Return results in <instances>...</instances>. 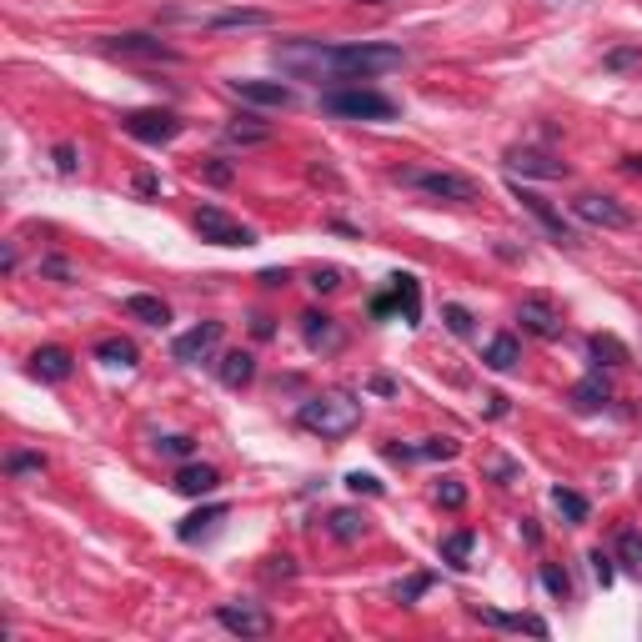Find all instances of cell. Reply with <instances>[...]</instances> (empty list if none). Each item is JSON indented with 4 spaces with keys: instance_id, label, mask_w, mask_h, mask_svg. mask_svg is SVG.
I'll use <instances>...</instances> for the list:
<instances>
[{
    "instance_id": "obj_16",
    "label": "cell",
    "mask_w": 642,
    "mask_h": 642,
    "mask_svg": "<svg viewBox=\"0 0 642 642\" xmlns=\"http://www.w3.org/2000/svg\"><path fill=\"white\" fill-rule=\"evenodd\" d=\"M301 337H306L311 352H337L342 347V332H337V321L327 311H306L301 316Z\"/></svg>"
},
{
    "instance_id": "obj_36",
    "label": "cell",
    "mask_w": 642,
    "mask_h": 642,
    "mask_svg": "<svg viewBox=\"0 0 642 642\" xmlns=\"http://www.w3.org/2000/svg\"><path fill=\"white\" fill-rule=\"evenodd\" d=\"M427 587H432V572H417V577H407V582H397V592H392V597L412 607V602H417V597H422Z\"/></svg>"
},
{
    "instance_id": "obj_2",
    "label": "cell",
    "mask_w": 642,
    "mask_h": 642,
    "mask_svg": "<svg viewBox=\"0 0 642 642\" xmlns=\"http://www.w3.org/2000/svg\"><path fill=\"white\" fill-rule=\"evenodd\" d=\"M296 422L316 437H347L362 427V402L347 397V392H316L296 407Z\"/></svg>"
},
{
    "instance_id": "obj_14",
    "label": "cell",
    "mask_w": 642,
    "mask_h": 642,
    "mask_svg": "<svg viewBox=\"0 0 642 642\" xmlns=\"http://www.w3.org/2000/svg\"><path fill=\"white\" fill-rule=\"evenodd\" d=\"M231 91L246 106H271V111H291L296 106V91L281 86V81H231Z\"/></svg>"
},
{
    "instance_id": "obj_26",
    "label": "cell",
    "mask_w": 642,
    "mask_h": 642,
    "mask_svg": "<svg viewBox=\"0 0 642 642\" xmlns=\"http://www.w3.org/2000/svg\"><path fill=\"white\" fill-rule=\"evenodd\" d=\"M472 552H477V532H472V527H457L452 537H442V562L472 567Z\"/></svg>"
},
{
    "instance_id": "obj_1",
    "label": "cell",
    "mask_w": 642,
    "mask_h": 642,
    "mask_svg": "<svg viewBox=\"0 0 642 642\" xmlns=\"http://www.w3.org/2000/svg\"><path fill=\"white\" fill-rule=\"evenodd\" d=\"M271 61L286 71V76H301V81H367V76H382V71H397L407 66V51L402 46H387V41H352V46H332V41H281L271 51Z\"/></svg>"
},
{
    "instance_id": "obj_52",
    "label": "cell",
    "mask_w": 642,
    "mask_h": 642,
    "mask_svg": "<svg viewBox=\"0 0 642 642\" xmlns=\"http://www.w3.org/2000/svg\"><path fill=\"white\" fill-rule=\"evenodd\" d=\"M622 171H632V176H642V156H627V161H622Z\"/></svg>"
},
{
    "instance_id": "obj_50",
    "label": "cell",
    "mask_w": 642,
    "mask_h": 642,
    "mask_svg": "<svg viewBox=\"0 0 642 642\" xmlns=\"http://www.w3.org/2000/svg\"><path fill=\"white\" fill-rule=\"evenodd\" d=\"M487 417H507V397H487Z\"/></svg>"
},
{
    "instance_id": "obj_9",
    "label": "cell",
    "mask_w": 642,
    "mask_h": 642,
    "mask_svg": "<svg viewBox=\"0 0 642 642\" xmlns=\"http://www.w3.org/2000/svg\"><path fill=\"white\" fill-rule=\"evenodd\" d=\"M512 196L522 201V211H532V216H537V226H542V231H547V236H552L557 246H567V251H577V246H582V241H577V231H572V226L562 221V211H552V206H547V196L527 191L522 181H512Z\"/></svg>"
},
{
    "instance_id": "obj_25",
    "label": "cell",
    "mask_w": 642,
    "mask_h": 642,
    "mask_svg": "<svg viewBox=\"0 0 642 642\" xmlns=\"http://www.w3.org/2000/svg\"><path fill=\"white\" fill-rule=\"evenodd\" d=\"M126 311H131L136 321H146V327H166V321H171L166 301H161V296H151V291H136V296H126Z\"/></svg>"
},
{
    "instance_id": "obj_5",
    "label": "cell",
    "mask_w": 642,
    "mask_h": 642,
    "mask_svg": "<svg viewBox=\"0 0 642 642\" xmlns=\"http://www.w3.org/2000/svg\"><path fill=\"white\" fill-rule=\"evenodd\" d=\"M101 51H106V56H126V61H166V66H176V61H181V51H176V46H166L161 36H146V31L101 36Z\"/></svg>"
},
{
    "instance_id": "obj_29",
    "label": "cell",
    "mask_w": 642,
    "mask_h": 642,
    "mask_svg": "<svg viewBox=\"0 0 642 642\" xmlns=\"http://www.w3.org/2000/svg\"><path fill=\"white\" fill-rule=\"evenodd\" d=\"M552 507H557L567 522H587V517H592L587 497H582V492H572V487H552Z\"/></svg>"
},
{
    "instance_id": "obj_44",
    "label": "cell",
    "mask_w": 642,
    "mask_h": 642,
    "mask_svg": "<svg viewBox=\"0 0 642 642\" xmlns=\"http://www.w3.org/2000/svg\"><path fill=\"white\" fill-rule=\"evenodd\" d=\"M587 562H592V577H597V582L607 587V582H612V557H607V552H592Z\"/></svg>"
},
{
    "instance_id": "obj_37",
    "label": "cell",
    "mask_w": 642,
    "mask_h": 642,
    "mask_svg": "<svg viewBox=\"0 0 642 642\" xmlns=\"http://www.w3.org/2000/svg\"><path fill=\"white\" fill-rule=\"evenodd\" d=\"M51 161H56V171H61V176H76V171H81V151H76L71 141H61V146L51 151Z\"/></svg>"
},
{
    "instance_id": "obj_41",
    "label": "cell",
    "mask_w": 642,
    "mask_h": 642,
    "mask_svg": "<svg viewBox=\"0 0 642 642\" xmlns=\"http://www.w3.org/2000/svg\"><path fill=\"white\" fill-rule=\"evenodd\" d=\"M542 587H547L552 597H567V592H572V582H567V572H562V567H552V562L542 567Z\"/></svg>"
},
{
    "instance_id": "obj_6",
    "label": "cell",
    "mask_w": 642,
    "mask_h": 642,
    "mask_svg": "<svg viewBox=\"0 0 642 642\" xmlns=\"http://www.w3.org/2000/svg\"><path fill=\"white\" fill-rule=\"evenodd\" d=\"M517 321H522V332H532V337H542V342H557L562 337V311L552 306V296H542V291H532V296H522L517 301Z\"/></svg>"
},
{
    "instance_id": "obj_33",
    "label": "cell",
    "mask_w": 642,
    "mask_h": 642,
    "mask_svg": "<svg viewBox=\"0 0 642 642\" xmlns=\"http://www.w3.org/2000/svg\"><path fill=\"white\" fill-rule=\"evenodd\" d=\"M457 452H462L457 437H427V442L417 447V457H427V462H447V457H457Z\"/></svg>"
},
{
    "instance_id": "obj_47",
    "label": "cell",
    "mask_w": 642,
    "mask_h": 642,
    "mask_svg": "<svg viewBox=\"0 0 642 642\" xmlns=\"http://www.w3.org/2000/svg\"><path fill=\"white\" fill-rule=\"evenodd\" d=\"M156 186H161V181H156L151 171H146V176H136V191H141V196H156Z\"/></svg>"
},
{
    "instance_id": "obj_11",
    "label": "cell",
    "mask_w": 642,
    "mask_h": 642,
    "mask_svg": "<svg viewBox=\"0 0 642 642\" xmlns=\"http://www.w3.org/2000/svg\"><path fill=\"white\" fill-rule=\"evenodd\" d=\"M221 337H226L221 321H201V327H191V332H181V337L171 342V357L186 362V367H201V362L221 347Z\"/></svg>"
},
{
    "instance_id": "obj_46",
    "label": "cell",
    "mask_w": 642,
    "mask_h": 642,
    "mask_svg": "<svg viewBox=\"0 0 642 642\" xmlns=\"http://www.w3.org/2000/svg\"><path fill=\"white\" fill-rule=\"evenodd\" d=\"M397 311V291H382V296H372V316H392Z\"/></svg>"
},
{
    "instance_id": "obj_42",
    "label": "cell",
    "mask_w": 642,
    "mask_h": 642,
    "mask_svg": "<svg viewBox=\"0 0 642 642\" xmlns=\"http://www.w3.org/2000/svg\"><path fill=\"white\" fill-rule=\"evenodd\" d=\"M311 286H316V291H337V286H342V266H316V271H311Z\"/></svg>"
},
{
    "instance_id": "obj_39",
    "label": "cell",
    "mask_w": 642,
    "mask_h": 642,
    "mask_svg": "<svg viewBox=\"0 0 642 642\" xmlns=\"http://www.w3.org/2000/svg\"><path fill=\"white\" fill-rule=\"evenodd\" d=\"M41 276H56V281H76V266L66 256H41Z\"/></svg>"
},
{
    "instance_id": "obj_12",
    "label": "cell",
    "mask_w": 642,
    "mask_h": 642,
    "mask_svg": "<svg viewBox=\"0 0 642 642\" xmlns=\"http://www.w3.org/2000/svg\"><path fill=\"white\" fill-rule=\"evenodd\" d=\"M216 622L236 637H266L271 632V612L256 607V602H221L216 607Z\"/></svg>"
},
{
    "instance_id": "obj_49",
    "label": "cell",
    "mask_w": 642,
    "mask_h": 642,
    "mask_svg": "<svg viewBox=\"0 0 642 642\" xmlns=\"http://www.w3.org/2000/svg\"><path fill=\"white\" fill-rule=\"evenodd\" d=\"M372 392H382V397H392V392H397V382H392V377H372Z\"/></svg>"
},
{
    "instance_id": "obj_19",
    "label": "cell",
    "mask_w": 642,
    "mask_h": 642,
    "mask_svg": "<svg viewBox=\"0 0 642 642\" xmlns=\"http://www.w3.org/2000/svg\"><path fill=\"white\" fill-rule=\"evenodd\" d=\"M221 141H226V146H241V151H246V146H266V141H271V126L256 121V116H236V121L221 126Z\"/></svg>"
},
{
    "instance_id": "obj_31",
    "label": "cell",
    "mask_w": 642,
    "mask_h": 642,
    "mask_svg": "<svg viewBox=\"0 0 642 642\" xmlns=\"http://www.w3.org/2000/svg\"><path fill=\"white\" fill-rule=\"evenodd\" d=\"M587 347H592V357H597L602 367H622V362H627V347H622L617 337H602V332H597Z\"/></svg>"
},
{
    "instance_id": "obj_20",
    "label": "cell",
    "mask_w": 642,
    "mask_h": 642,
    "mask_svg": "<svg viewBox=\"0 0 642 642\" xmlns=\"http://www.w3.org/2000/svg\"><path fill=\"white\" fill-rule=\"evenodd\" d=\"M472 617H482L487 627H507V632L547 637V622H542V617H532V612H492V607H472Z\"/></svg>"
},
{
    "instance_id": "obj_43",
    "label": "cell",
    "mask_w": 642,
    "mask_h": 642,
    "mask_svg": "<svg viewBox=\"0 0 642 642\" xmlns=\"http://www.w3.org/2000/svg\"><path fill=\"white\" fill-rule=\"evenodd\" d=\"M442 316H447V327H452L457 337H472V311H467V306H447Z\"/></svg>"
},
{
    "instance_id": "obj_51",
    "label": "cell",
    "mask_w": 642,
    "mask_h": 642,
    "mask_svg": "<svg viewBox=\"0 0 642 642\" xmlns=\"http://www.w3.org/2000/svg\"><path fill=\"white\" fill-rule=\"evenodd\" d=\"M492 477H502V482H507V477H517V467H512V462H492Z\"/></svg>"
},
{
    "instance_id": "obj_3",
    "label": "cell",
    "mask_w": 642,
    "mask_h": 642,
    "mask_svg": "<svg viewBox=\"0 0 642 642\" xmlns=\"http://www.w3.org/2000/svg\"><path fill=\"white\" fill-rule=\"evenodd\" d=\"M321 111H327V116H342V121H392L402 106H397L392 96L372 91V86H337V91L321 96Z\"/></svg>"
},
{
    "instance_id": "obj_38",
    "label": "cell",
    "mask_w": 642,
    "mask_h": 642,
    "mask_svg": "<svg viewBox=\"0 0 642 642\" xmlns=\"http://www.w3.org/2000/svg\"><path fill=\"white\" fill-rule=\"evenodd\" d=\"M6 472H11V477H26V472H46V457H36V452H16V457H6Z\"/></svg>"
},
{
    "instance_id": "obj_8",
    "label": "cell",
    "mask_w": 642,
    "mask_h": 642,
    "mask_svg": "<svg viewBox=\"0 0 642 642\" xmlns=\"http://www.w3.org/2000/svg\"><path fill=\"white\" fill-rule=\"evenodd\" d=\"M572 211H577V221H587V226H602V231H627V226H632V211H627L617 196H597V191H582V196L572 201Z\"/></svg>"
},
{
    "instance_id": "obj_40",
    "label": "cell",
    "mask_w": 642,
    "mask_h": 642,
    "mask_svg": "<svg viewBox=\"0 0 642 642\" xmlns=\"http://www.w3.org/2000/svg\"><path fill=\"white\" fill-rule=\"evenodd\" d=\"M347 487H352L357 497H382V482H377L372 472H347Z\"/></svg>"
},
{
    "instance_id": "obj_7",
    "label": "cell",
    "mask_w": 642,
    "mask_h": 642,
    "mask_svg": "<svg viewBox=\"0 0 642 642\" xmlns=\"http://www.w3.org/2000/svg\"><path fill=\"white\" fill-rule=\"evenodd\" d=\"M121 126H126V136H136L141 146H166V141L181 136V116H171V111H126Z\"/></svg>"
},
{
    "instance_id": "obj_24",
    "label": "cell",
    "mask_w": 642,
    "mask_h": 642,
    "mask_svg": "<svg viewBox=\"0 0 642 642\" xmlns=\"http://www.w3.org/2000/svg\"><path fill=\"white\" fill-rule=\"evenodd\" d=\"M482 362H487L492 372H517V362H522V347H517V337H512V332L492 337V342H487V352H482Z\"/></svg>"
},
{
    "instance_id": "obj_21",
    "label": "cell",
    "mask_w": 642,
    "mask_h": 642,
    "mask_svg": "<svg viewBox=\"0 0 642 642\" xmlns=\"http://www.w3.org/2000/svg\"><path fill=\"white\" fill-rule=\"evenodd\" d=\"M392 291H397L402 321H407V327H417V321H422V286H417V276L412 271H392Z\"/></svg>"
},
{
    "instance_id": "obj_34",
    "label": "cell",
    "mask_w": 642,
    "mask_h": 642,
    "mask_svg": "<svg viewBox=\"0 0 642 642\" xmlns=\"http://www.w3.org/2000/svg\"><path fill=\"white\" fill-rule=\"evenodd\" d=\"M437 502H442L447 512H462V507H467V487H462V477H442V482H437Z\"/></svg>"
},
{
    "instance_id": "obj_15",
    "label": "cell",
    "mask_w": 642,
    "mask_h": 642,
    "mask_svg": "<svg viewBox=\"0 0 642 642\" xmlns=\"http://www.w3.org/2000/svg\"><path fill=\"white\" fill-rule=\"evenodd\" d=\"M171 487H176L181 497H211V492L221 487V472L206 467V462H181L176 477H171Z\"/></svg>"
},
{
    "instance_id": "obj_35",
    "label": "cell",
    "mask_w": 642,
    "mask_h": 642,
    "mask_svg": "<svg viewBox=\"0 0 642 642\" xmlns=\"http://www.w3.org/2000/svg\"><path fill=\"white\" fill-rule=\"evenodd\" d=\"M637 61H642V46H617V51H607V56H602V66H607V71H632Z\"/></svg>"
},
{
    "instance_id": "obj_13",
    "label": "cell",
    "mask_w": 642,
    "mask_h": 642,
    "mask_svg": "<svg viewBox=\"0 0 642 642\" xmlns=\"http://www.w3.org/2000/svg\"><path fill=\"white\" fill-rule=\"evenodd\" d=\"M502 161H507V171H512V176H537V181H562V176H567V166H562V161H552V156H547V151H537V146H512Z\"/></svg>"
},
{
    "instance_id": "obj_27",
    "label": "cell",
    "mask_w": 642,
    "mask_h": 642,
    "mask_svg": "<svg viewBox=\"0 0 642 642\" xmlns=\"http://www.w3.org/2000/svg\"><path fill=\"white\" fill-rule=\"evenodd\" d=\"M327 527H332V537H337V542H362V537H367V517H362L357 507L332 512V517H327Z\"/></svg>"
},
{
    "instance_id": "obj_4",
    "label": "cell",
    "mask_w": 642,
    "mask_h": 642,
    "mask_svg": "<svg viewBox=\"0 0 642 642\" xmlns=\"http://www.w3.org/2000/svg\"><path fill=\"white\" fill-rule=\"evenodd\" d=\"M397 181L432 196V201H447V206H477L482 201V186L462 171H397Z\"/></svg>"
},
{
    "instance_id": "obj_28",
    "label": "cell",
    "mask_w": 642,
    "mask_h": 642,
    "mask_svg": "<svg viewBox=\"0 0 642 642\" xmlns=\"http://www.w3.org/2000/svg\"><path fill=\"white\" fill-rule=\"evenodd\" d=\"M96 357H101L106 367H136V347H131L126 337H101V342H96Z\"/></svg>"
},
{
    "instance_id": "obj_48",
    "label": "cell",
    "mask_w": 642,
    "mask_h": 642,
    "mask_svg": "<svg viewBox=\"0 0 642 642\" xmlns=\"http://www.w3.org/2000/svg\"><path fill=\"white\" fill-rule=\"evenodd\" d=\"M261 281H266V286H286V271H281V266H271V271H261Z\"/></svg>"
},
{
    "instance_id": "obj_53",
    "label": "cell",
    "mask_w": 642,
    "mask_h": 642,
    "mask_svg": "<svg viewBox=\"0 0 642 642\" xmlns=\"http://www.w3.org/2000/svg\"><path fill=\"white\" fill-rule=\"evenodd\" d=\"M367 6H382V0H367Z\"/></svg>"
},
{
    "instance_id": "obj_30",
    "label": "cell",
    "mask_w": 642,
    "mask_h": 642,
    "mask_svg": "<svg viewBox=\"0 0 642 642\" xmlns=\"http://www.w3.org/2000/svg\"><path fill=\"white\" fill-rule=\"evenodd\" d=\"M617 562H622L632 577H642V532H632V527H627V532L617 537Z\"/></svg>"
},
{
    "instance_id": "obj_32",
    "label": "cell",
    "mask_w": 642,
    "mask_h": 642,
    "mask_svg": "<svg viewBox=\"0 0 642 642\" xmlns=\"http://www.w3.org/2000/svg\"><path fill=\"white\" fill-rule=\"evenodd\" d=\"M156 452H161V457H176V462H191V457H196V442H191L186 432H171V437L156 442Z\"/></svg>"
},
{
    "instance_id": "obj_10",
    "label": "cell",
    "mask_w": 642,
    "mask_h": 642,
    "mask_svg": "<svg viewBox=\"0 0 642 642\" xmlns=\"http://www.w3.org/2000/svg\"><path fill=\"white\" fill-rule=\"evenodd\" d=\"M196 231H201V241H211V246H256V231L241 226V221H231L221 206H201V211H196Z\"/></svg>"
},
{
    "instance_id": "obj_17",
    "label": "cell",
    "mask_w": 642,
    "mask_h": 642,
    "mask_svg": "<svg viewBox=\"0 0 642 642\" xmlns=\"http://www.w3.org/2000/svg\"><path fill=\"white\" fill-rule=\"evenodd\" d=\"M76 372V357L66 352V347H41L36 357H31V377L36 382H66Z\"/></svg>"
},
{
    "instance_id": "obj_23",
    "label": "cell",
    "mask_w": 642,
    "mask_h": 642,
    "mask_svg": "<svg viewBox=\"0 0 642 642\" xmlns=\"http://www.w3.org/2000/svg\"><path fill=\"white\" fill-rule=\"evenodd\" d=\"M216 522H226V502H211V507H201V512L181 517V522H176V537H181V542H196V537L216 532Z\"/></svg>"
},
{
    "instance_id": "obj_18",
    "label": "cell",
    "mask_w": 642,
    "mask_h": 642,
    "mask_svg": "<svg viewBox=\"0 0 642 642\" xmlns=\"http://www.w3.org/2000/svg\"><path fill=\"white\" fill-rule=\"evenodd\" d=\"M607 402H612V382L602 377V367L587 372V377L572 387V407H577V412H602Z\"/></svg>"
},
{
    "instance_id": "obj_45",
    "label": "cell",
    "mask_w": 642,
    "mask_h": 642,
    "mask_svg": "<svg viewBox=\"0 0 642 642\" xmlns=\"http://www.w3.org/2000/svg\"><path fill=\"white\" fill-rule=\"evenodd\" d=\"M231 176H236V171H231L226 161H211V166H206V181H211V186H231Z\"/></svg>"
},
{
    "instance_id": "obj_22",
    "label": "cell",
    "mask_w": 642,
    "mask_h": 642,
    "mask_svg": "<svg viewBox=\"0 0 642 642\" xmlns=\"http://www.w3.org/2000/svg\"><path fill=\"white\" fill-rule=\"evenodd\" d=\"M216 377H221V387L241 392V387H251V377H256V357H251V352H226L221 367H216Z\"/></svg>"
}]
</instances>
